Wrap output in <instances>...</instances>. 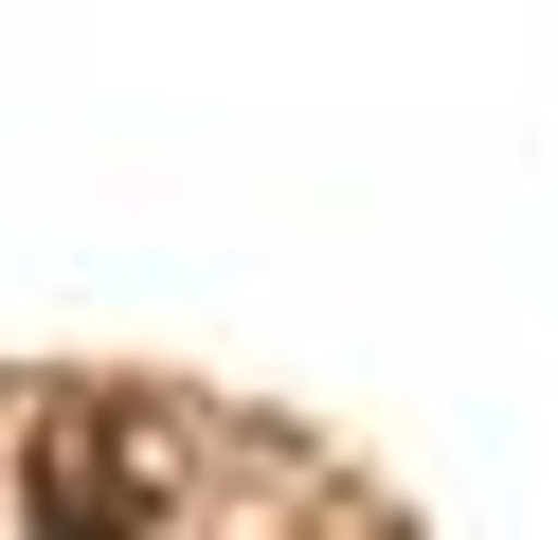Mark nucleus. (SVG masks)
<instances>
[{"label":"nucleus","mask_w":558,"mask_h":540,"mask_svg":"<svg viewBox=\"0 0 558 540\" xmlns=\"http://www.w3.org/2000/svg\"><path fill=\"white\" fill-rule=\"evenodd\" d=\"M19 504H37V540H145L162 523V432L126 415V396H73V415H37V451H19Z\"/></svg>","instance_id":"f257e3e1"}]
</instances>
